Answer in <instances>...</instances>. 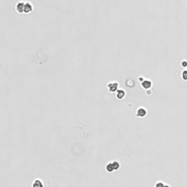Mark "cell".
I'll return each mask as SVG.
<instances>
[{
	"mask_svg": "<svg viewBox=\"0 0 187 187\" xmlns=\"http://www.w3.org/2000/svg\"><path fill=\"white\" fill-rule=\"evenodd\" d=\"M107 89L109 90L110 92H116L118 90L119 88V83L116 81H113V82H110L107 86Z\"/></svg>",
	"mask_w": 187,
	"mask_h": 187,
	"instance_id": "cell-1",
	"label": "cell"
},
{
	"mask_svg": "<svg viewBox=\"0 0 187 187\" xmlns=\"http://www.w3.org/2000/svg\"><path fill=\"white\" fill-rule=\"evenodd\" d=\"M146 114H147L146 110H145V108H143V107H140V108H139V109L137 110L136 116H137V117H142H142L145 116Z\"/></svg>",
	"mask_w": 187,
	"mask_h": 187,
	"instance_id": "cell-2",
	"label": "cell"
},
{
	"mask_svg": "<svg viewBox=\"0 0 187 187\" xmlns=\"http://www.w3.org/2000/svg\"><path fill=\"white\" fill-rule=\"evenodd\" d=\"M142 86L145 89H150L152 86V82L151 81H148V80H146V81H143L141 83Z\"/></svg>",
	"mask_w": 187,
	"mask_h": 187,
	"instance_id": "cell-3",
	"label": "cell"
},
{
	"mask_svg": "<svg viewBox=\"0 0 187 187\" xmlns=\"http://www.w3.org/2000/svg\"><path fill=\"white\" fill-rule=\"evenodd\" d=\"M126 96V93L124 90L122 89H119L116 91V97L119 99H122L123 98H124Z\"/></svg>",
	"mask_w": 187,
	"mask_h": 187,
	"instance_id": "cell-4",
	"label": "cell"
},
{
	"mask_svg": "<svg viewBox=\"0 0 187 187\" xmlns=\"http://www.w3.org/2000/svg\"><path fill=\"white\" fill-rule=\"evenodd\" d=\"M24 6H25V4L23 2H19L16 6V10L19 13H23L24 12Z\"/></svg>",
	"mask_w": 187,
	"mask_h": 187,
	"instance_id": "cell-5",
	"label": "cell"
},
{
	"mask_svg": "<svg viewBox=\"0 0 187 187\" xmlns=\"http://www.w3.org/2000/svg\"><path fill=\"white\" fill-rule=\"evenodd\" d=\"M43 186H44V184H43V181L40 179L34 180V183H32V186H34V187H42Z\"/></svg>",
	"mask_w": 187,
	"mask_h": 187,
	"instance_id": "cell-6",
	"label": "cell"
},
{
	"mask_svg": "<svg viewBox=\"0 0 187 187\" xmlns=\"http://www.w3.org/2000/svg\"><path fill=\"white\" fill-rule=\"evenodd\" d=\"M33 10V7L31 6V5H30L29 3H26L25 4L24 6V13H29L30 12H31Z\"/></svg>",
	"mask_w": 187,
	"mask_h": 187,
	"instance_id": "cell-7",
	"label": "cell"
},
{
	"mask_svg": "<svg viewBox=\"0 0 187 187\" xmlns=\"http://www.w3.org/2000/svg\"><path fill=\"white\" fill-rule=\"evenodd\" d=\"M106 170L107 172H112L114 171V168H113V164H112V162H110L106 166Z\"/></svg>",
	"mask_w": 187,
	"mask_h": 187,
	"instance_id": "cell-8",
	"label": "cell"
},
{
	"mask_svg": "<svg viewBox=\"0 0 187 187\" xmlns=\"http://www.w3.org/2000/svg\"><path fill=\"white\" fill-rule=\"evenodd\" d=\"M112 164H113V168H114V170H118L119 168H120V164L119 162L117 161H114L112 162Z\"/></svg>",
	"mask_w": 187,
	"mask_h": 187,
	"instance_id": "cell-9",
	"label": "cell"
},
{
	"mask_svg": "<svg viewBox=\"0 0 187 187\" xmlns=\"http://www.w3.org/2000/svg\"><path fill=\"white\" fill-rule=\"evenodd\" d=\"M182 78L184 81H187V70H184L182 72Z\"/></svg>",
	"mask_w": 187,
	"mask_h": 187,
	"instance_id": "cell-10",
	"label": "cell"
},
{
	"mask_svg": "<svg viewBox=\"0 0 187 187\" xmlns=\"http://www.w3.org/2000/svg\"><path fill=\"white\" fill-rule=\"evenodd\" d=\"M181 66H182L183 67H187V61H183L181 63Z\"/></svg>",
	"mask_w": 187,
	"mask_h": 187,
	"instance_id": "cell-11",
	"label": "cell"
},
{
	"mask_svg": "<svg viewBox=\"0 0 187 187\" xmlns=\"http://www.w3.org/2000/svg\"><path fill=\"white\" fill-rule=\"evenodd\" d=\"M157 187H159V186H164V184H163L162 183H161V182H160V183H157Z\"/></svg>",
	"mask_w": 187,
	"mask_h": 187,
	"instance_id": "cell-12",
	"label": "cell"
},
{
	"mask_svg": "<svg viewBox=\"0 0 187 187\" xmlns=\"http://www.w3.org/2000/svg\"><path fill=\"white\" fill-rule=\"evenodd\" d=\"M186 70H187V69H186Z\"/></svg>",
	"mask_w": 187,
	"mask_h": 187,
	"instance_id": "cell-13",
	"label": "cell"
}]
</instances>
